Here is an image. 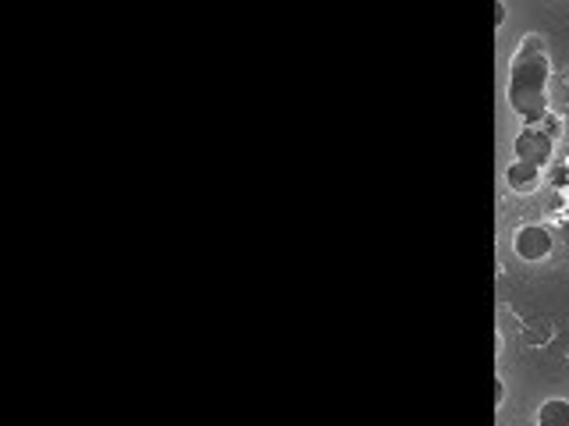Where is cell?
<instances>
[{"mask_svg": "<svg viewBox=\"0 0 569 426\" xmlns=\"http://www.w3.org/2000/svg\"><path fill=\"white\" fill-rule=\"evenodd\" d=\"M513 153H516L520 164H530V167L541 171V167L552 160V153H555V139H552L541 125H527V128H520L516 139H513Z\"/></svg>", "mask_w": 569, "mask_h": 426, "instance_id": "7a4b0ae2", "label": "cell"}, {"mask_svg": "<svg viewBox=\"0 0 569 426\" xmlns=\"http://www.w3.org/2000/svg\"><path fill=\"white\" fill-rule=\"evenodd\" d=\"M502 398H505V384H502V377H498V380H495V402L502 405Z\"/></svg>", "mask_w": 569, "mask_h": 426, "instance_id": "ba28073f", "label": "cell"}, {"mask_svg": "<svg viewBox=\"0 0 569 426\" xmlns=\"http://www.w3.org/2000/svg\"><path fill=\"white\" fill-rule=\"evenodd\" d=\"M537 426H569V402L566 398H548L537 409Z\"/></svg>", "mask_w": 569, "mask_h": 426, "instance_id": "5b68a950", "label": "cell"}, {"mask_svg": "<svg viewBox=\"0 0 569 426\" xmlns=\"http://www.w3.org/2000/svg\"><path fill=\"white\" fill-rule=\"evenodd\" d=\"M509 107L527 125L548 117V53L541 36H527L509 65Z\"/></svg>", "mask_w": 569, "mask_h": 426, "instance_id": "6da1fadb", "label": "cell"}, {"mask_svg": "<svg viewBox=\"0 0 569 426\" xmlns=\"http://www.w3.org/2000/svg\"><path fill=\"white\" fill-rule=\"evenodd\" d=\"M552 231L541 228V224H523L516 235H513V253L527 263H541L552 256Z\"/></svg>", "mask_w": 569, "mask_h": 426, "instance_id": "3957f363", "label": "cell"}, {"mask_svg": "<svg viewBox=\"0 0 569 426\" xmlns=\"http://www.w3.org/2000/svg\"><path fill=\"white\" fill-rule=\"evenodd\" d=\"M505 181H509V189H513V192H520V196H530L537 185H541V171H537V167H530V164H520V160H513V164H509V171H505Z\"/></svg>", "mask_w": 569, "mask_h": 426, "instance_id": "277c9868", "label": "cell"}, {"mask_svg": "<svg viewBox=\"0 0 569 426\" xmlns=\"http://www.w3.org/2000/svg\"><path fill=\"white\" fill-rule=\"evenodd\" d=\"M541 128H545V132H548V135H552V139H555V135H559V128H562V121H559V117H555V114H548V117H545V121H541Z\"/></svg>", "mask_w": 569, "mask_h": 426, "instance_id": "52a82bcc", "label": "cell"}, {"mask_svg": "<svg viewBox=\"0 0 569 426\" xmlns=\"http://www.w3.org/2000/svg\"><path fill=\"white\" fill-rule=\"evenodd\" d=\"M548 338H552V330H548V327H541V330H527V341H530V345H545Z\"/></svg>", "mask_w": 569, "mask_h": 426, "instance_id": "8992f818", "label": "cell"}]
</instances>
